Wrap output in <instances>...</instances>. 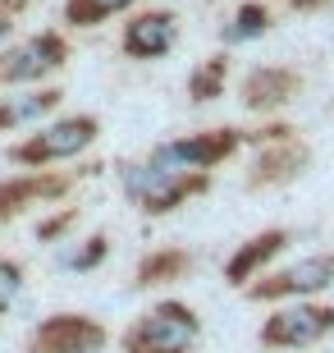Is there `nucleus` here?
Masks as SVG:
<instances>
[{
    "label": "nucleus",
    "mask_w": 334,
    "mask_h": 353,
    "mask_svg": "<svg viewBox=\"0 0 334 353\" xmlns=\"http://www.w3.org/2000/svg\"><path fill=\"white\" fill-rule=\"evenodd\" d=\"M202 340V316L188 303H156L124 330V353H193Z\"/></svg>",
    "instance_id": "1"
},
{
    "label": "nucleus",
    "mask_w": 334,
    "mask_h": 353,
    "mask_svg": "<svg viewBox=\"0 0 334 353\" xmlns=\"http://www.w3.org/2000/svg\"><path fill=\"white\" fill-rule=\"evenodd\" d=\"M119 183H124V197L142 216H165V211L183 207L193 193H202L206 174H174L147 157V161H124L119 165Z\"/></svg>",
    "instance_id": "2"
},
{
    "label": "nucleus",
    "mask_w": 334,
    "mask_h": 353,
    "mask_svg": "<svg viewBox=\"0 0 334 353\" xmlns=\"http://www.w3.org/2000/svg\"><path fill=\"white\" fill-rule=\"evenodd\" d=\"M334 330V307L325 303H284L280 312L266 316V326L257 330V340L266 349H311V344H321L325 335Z\"/></svg>",
    "instance_id": "3"
},
{
    "label": "nucleus",
    "mask_w": 334,
    "mask_h": 353,
    "mask_svg": "<svg viewBox=\"0 0 334 353\" xmlns=\"http://www.w3.org/2000/svg\"><path fill=\"white\" fill-rule=\"evenodd\" d=\"M243 143L238 129H211V133H193V138H169V143L152 147V161L165 165L174 174H206L211 165H220L225 157H233Z\"/></svg>",
    "instance_id": "4"
},
{
    "label": "nucleus",
    "mask_w": 334,
    "mask_h": 353,
    "mask_svg": "<svg viewBox=\"0 0 334 353\" xmlns=\"http://www.w3.org/2000/svg\"><path fill=\"white\" fill-rule=\"evenodd\" d=\"M96 143V119L92 115H69V119H55L37 138H28L10 152V161H23V165H46V161H69L78 157L83 147Z\"/></svg>",
    "instance_id": "5"
},
{
    "label": "nucleus",
    "mask_w": 334,
    "mask_h": 353,
    "mask_svg": "<svg viewBox=\"0 0 334 353\" xmlns=\"http://www.w3.org/2000/svg\"><path fill=\"white\" fill-rule=\"evenodd\" d=\"M105 326L83 312H55L32 326L28 353H101L105 349Z\"/></svg>",
    "instance_id": "6"
},
{
    "label": "nucleus",
    "mask_w": 334,
    "mask_h": 353,
    "mask_svg": "<svg viewBox=\"0 0 334 353\" xmlns=\"http://www.w3.org/2000/svg\"><path fill=\"white\" fill-rule=\"evenodd\" d=\"M334 285V257L330 252H311V257H298L293 266L266 275L257 285H247V299H311L321 289Z\"/></svg>",
    "instance_id": "7"
},
{
    "label": "nucleus",
    "mask_w": 334,
    "mask_h": 353,
    "mask_svg": "<svg viewBox=\"0 0 334 353\" xmlns=\"http://www.w3.org/2000/svg\"><path fill=\"white\" fill-rule=\"evenodd\" d=\"M69 60V46L60 32H41V37H28L23 46L0 55V79L5 83H32L41 74H55V69Z\"/></svg>",
    "instance_id": "8"
},
{
    "label": "nucleus",
    "mask_w": 334,
    "mask_h": 353,
    "mask_svg": "<svg viewBox=\"0 0 334 353\" xmlns=\"http://www.w3.org/2000/svg\"><path fill=\"white\" fill-rule=\"evenodd\" d=\"M174 41H179V19L169 10L138 14L124 28V55H133V60H160V55L174 51Z\"/></svg>",
    "instance_id": "9"
},
{
    "label": "nucleus",
    "mask_w": 334,
    "mask_h": 353,
    "mask_svg": "<svg viewBox=\"0 0 334 353\" xmlns=\"http://www.w3.org/2000/svg\"><path fill=\"white\" fill-rule=\"evenodd\" d=\"M298 88H302V79H298L293 69L261 65L243 79V105L247 110H275V105H284L289 97H298Z\"/></svg>",
    "instance_id": "10"
},
{
    "label": "nucleus",
    "mask_w": 334,
    "mask_h": 353,
    "mask_svg": "<svg viewBox=\"0 0 334 353\" xmlns=\"http://www.w3.org/2000/svg\"><path fill=\"white\" fill-rule=\"evenodd\" d=\"M284 243H289V230H266V234L247 239L243 248L225 262V280H229L233 289H247L252 280H257L261 266H266L270 257H280V252H284Z\"/></svg>",
    "instance_id": "11"
},
{
    "label": "nucleus",
    "mask_w": 334,
    "mask_h": 353,
    "mask_svg": "<svg viewBox=\"0 0 334 353\" xmlns=\"http://www.w3.org/2000/svg\"><path fill=\"white\" fill-rule=\"evenodd\" d=\"M69 193V179H51V174H23V179H5L0 183V221L19 216L32 202H46V197Z\"/></svg>",
    "instance_id": "12"
},
{
    "label": "nucleus",
    "mask_w": 334,
    "mask_h": 353,
    "mask_svg": "<svg viewBox=\"0 0 334 353\" xmlns=\"http://www.w3.org/2000/svg\"><path fill=\"white\" fill-rule=\"evenodd\" d=\"M302 165H307V147H298V143H289V138H284L280 147H275V152H261L257 157V165H252V188H257V183H284V179H293V174H302Z\"/></svg>",
    "instance_id": "13"
},
{
    "label": "nucleus",
    "mask_w": 334,
    "mask_h": 353,
    "mask_svg": "<svg viewBox=\"0 0 334 353\" xmlns=\"http://www.w3.org/2000/svg\"><path fill=\"white\" fill-rule=\"evenodd\" d=\"M193 266V257L183 248H165V252H152V257H142L138 262V275H133V285H165V280H179L183 271Z\"/></svg>",
    "instance_id": "14"
},
{
    "label": "nucleus",
    "mask_w": 334,
    "mask_h": 353,
    "mask_svg": "<svg viewBox=\"0 0 334 353\" xmlns=\"http://www.w3.org/2000/svg\"><path fill=\"white\" fill-rule=\"evenodd\" d=\"M60 105V92L46 88V92H23V97H14V101H0V129H14V124H23V119H37L46 110Z\"/></svg>",
    "instance_id": "15"
},
{
    "label": "nucleus",
    "mask_w": 334,
    "mask_h": 353,
    "mask_svg": "<svg viewBox=\"0 0 334 353\" xmlns=\"http://www.w3.org/2000/svg\"><path fill=\"white\" fill-rule=\"evenodd\" d=\"M261 32H270V10H266V5H257V0L238 5V14H233L229 23L220 28V37L229 41V46H238V41H252V37H261Z\"/></svg>",
    "instance_id": "16"
},
{
    "label": "nucleus",
    "mask_w": 334,
    "mask_h": 353,
    "mask_svg": "<svg viewBox=\"0 0 334 353\" xmlns=\"http://www.w3.org/2000/svg\"><path fill=\"white\" fill-rule=\"evenodd\" d=\"M225 79H229V60L225 55H211L206 65H197L188 74V97L193 101H216L220 92H225Z\"/></svg>",
    "instance_id": "17"
},
{
    "label": "nucleus",
    "mask_w": 334,
    "mask_h": 353,
    "mask_svg": "<svg viewBox=\"0 0 334 353\" xmlns=\"http://www.w3.org/2000/svg\"><path fill=\"white\" fill-rule=\"evenodd\" d=\"M133 0H65V19L74 28H96V23H105L110 14H119V10H129Z\"/></svg>",
    "instance_id": "18"
},
{
    "label": "nucleus",
    "mask_w": 334,
    "mask_h": 353,
    "mask_svg": "<svg viewBox=\"0 0 334 353\" xmlns=\"http://www.w3.org/2000/svg\"><path fill=\"white\" fill-rule=\"evenodd\" d=\"M105 252H110V243H105V234H92V239H83V248H69V252H60L55 257V266L60 271H96V266L105 262Z\"/></svg>",
    "instance_id": "19"
},
{
    "label": "nucleus",
    "mask_w": 334,
    "mask_h": 353,
    "mask_svg": "<svg viewBox=\"0 0 334 353\" xmlns=\"http://www.w3.org/2000/svg\"><path fill=\"white\" fill-rule=\"evenodd\" d=\"M19 294H23V266L10 262V257H0V316L14 307Z\"/></svg>",
    "instance_id": "20"
},
{
    "label": "nucleus",
    "mask_w": 334,
    "mask_h": 353,
    "mask_svg": "<svg viewBox=\"0 0 334 353\" xmlns=\"http://www.w3.org/2000/svg\"><path fill=\"white\" fill-rule=\"evenodd\" d=\"M74 221H78V211H65V216H55V221L37 225V239H41V243H51V239H55V234H65Z\"/></svg>",
    "instance_id": "21"
},
{
    "label": "nucleus",
    "mask_w": 334,
    "mask_h": 353,
    "mask_svg": "<svg viewBox=\"0 0 334 353\" xmlns=\"http://www.w3.org/2000/svg\"><path fill=\"white\" fill-rule=\"evenodd\" d=\"M10 37V14H0V41Z\"/></svg>",
    "instance_id": "22"
},
{
    "label": "nucleus",
    "mask_w": 334,
    "mask_h": 353,
    "mask_svg": "<svg viewBox=\"0 0 334 353\" xmlns=\"http://www.w3.org/2000/svg\"><path fill=\"white\" fill-rule=\"evenodd\" d=\"M298 10H316V5H325V0H293Z\"/></svg>",
    "instance_id": "23"
}]
</instances>
